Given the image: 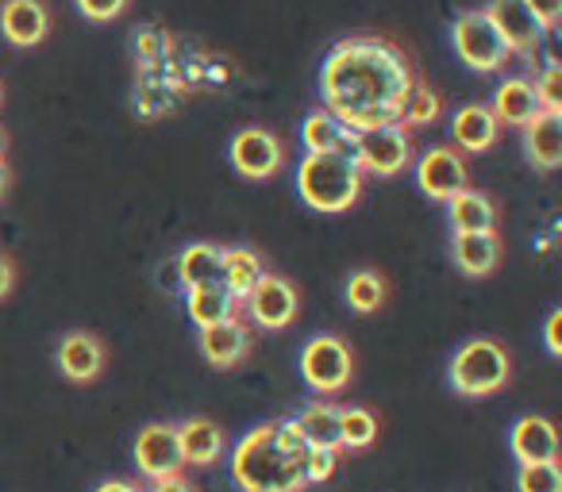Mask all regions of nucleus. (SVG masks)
Wrapping results in <instances>:
<instances>
[{"mask_svg": "<svg viewBox=\"0 0 562 492\" xmlns=\"http://www.w3.org/2000/svg\"><path fill=\"white\" fill-rule=\"evenodd\" d=\"M166 47H170V39H166L158 27H139V35H135V55H139L143 62H158V58L166 55Z\"/></svg>", "mask_w": 562, "mask_h": 492, "instance_id": "nucleus-35", "label": "nucleus"}, {"mask_svg": "<svg viewBox=\"0 0 562 492\" xmlns=\"http://www.w3.org/2000/svg\"><path fill=\"white\" fill-rule=\"evenodd\" d=\"M55 362H58V369H63L66 381L89 385L101 377L109 354H104V343L97 335H89V331H70V335H63V343H58Z\"/></svg>", "mask_w": 562, "mask_h": 492, "instance_id": "nucleus-14", "label": "nucleus"}, {"mask_svg": "<svg viewBox=\"0 0 562 492\" xmlns=\"http://www.w3.org/2000/svg\"><path fill=\"white\" fill-rule=\"evenodd\" d=\"M344 297H347V308H351V312L370 316V312H378V308H385L390 289H385V277L378 274V270H355L344 285Z\"/></svg>", "mask_w": 562, "mask_h": 492, "instance_id": "nucleus-28", "label": "nucleus"}, {"mask_svg": "<svg viewBox=\"0 0 562 492\" xmlns=\"http://www.w3.org/2000/svg\"><path fill=\"white\" fill-rule=\"evenodd\" d=\"M447 219H451L454 234H485V231H497L501 211L490 193H482V188H462L459 196L447 201Z\"/></svg>", "mask_w": 562, "mask_h": 492, "instance_id": "nucleus-20", "label": "nucleus"}, {"mask_svg": "<svg viewBox=\"0 0 562 492\" xmlns=\"http://www.w3.org/2000/svg\"><path fill=\"white\" fill-rule=\"evenodd\" d=\"M178 446H181V461L186 466H212L224 454V431L212 420H186L178 423Z\"/></svg>", "mask_w": 562, "mask_h": 492, "instance_id": "nucleus-23", "label": "nucleus"}, {"mask_svg": "<svg viewBox=\"0 0 562 492\" xmlns=\"http://www.w3.org/2000/svg\"><path fill=\"white\" fill-rule=\"evenodd\" d=\"M508 374H513V362L497 339H470L451 354V366H447L451 389L470 400L501 392L508 385Z\"/></svg>", "mask_w": 562, "mask_h": 492, "instance_id": "nucleus-4", "label": "nucleus"}, {"mask_svg": "<svg viewBox=\"0 0 562 492\" xmlns=\"http://www.w3.org/2000/svg\"><path fill=\"white\" fill-rule=\"evenodd\" d=\"M482 12L490 16V24L497 27V35H501V43L508 47V55L536 58L539 39H543L547 32L539 27V20L531 16L524 0H490Z\"/></svg>", "mask_w": 562, "mask_h": 492, "instance_id": "nucleus-12", "label": "nucleus"}, {"mask_svg": "<svg viewBox=\"0 0 562 492\" xmlns=\"http://www.w3.org/2000/svg\"><path fill=\"white\" fill-rule=\"evenodd\" d=\"M220 254H224V247H216V242H193V247H186L173 259L181 289L189 293V289H204V285H220Z\"/></svg>", "mask_w": 562, "mask_h": 492, "instance_id": "nucleus-24", "label": "nucleus"}, {"mask_svg": "<svg viewBox=\"0 0 562 492\" xmlns=\"http://www.w3.org/2000/svg\"><path fill=\"white\" fill-rule=\"evenodd\" d=\"M50 32V12L43 0H4L0 4V35L9 39V47L32 50L47 39Z\"/></svg>", "mask_w": 562, "mask_h": 492, "instance_id": "nucleus-13", "label": "nucleus"}, {"mask_svg": "<svg viewBox=\"0 0 562 492\" xmlns=\"http://www.w3.org/2000/svg\"><path fill=\"white\" fill-rule=\"evenodd\" d=\"M262 274H266L262 254L250 251V247H227V251L220 254V289H224L235 305H243V300L250 297V289H255Z\"/></svg>", "mask_w": 562, "mask_h": 492, "instance_id": "nucleus-21", "label": "nucleus"}, {"mask_svg": "<svg viewBox=\"0 0 562 492\" xmlns=\"http://www.w3.org/2000/svg\"><path fill=\"white\" fill-rule=\"evenodd\" d=\"M297 431L305 435V443L313 450H339V408L328 404V400H316V404L301 408Z\"/></svg>", "mask_w": 562, "mask_h": 492, "instance_id": "nucleus-26", "label": "nucleus"}, {"mask_svg": "<svg viewBox=\"0 0 562 492\" xmlns=\"http://www.w3.org/2000/svg\"><path fill=\"white\" fill-rule=\"evenodd\" d=\"M413 178H416V188H420L428 201H439V204H447L451 196H459L462 188H470L467 158H462L454 147L424 150L413 165Z\"/></svg>", "mask_w": 562, "mask_h": 492, "instance_id": "nucleus-9", "label": "nucleus"}, {"mask_svg": "<svg viewBox=\"0 0 562 492\" xmlns=\"http://www.w3.org/2000/svg\"><path fill=\"white\" fill-rule=\"evenodd\" d=\"M247 305V316L258 323L262 331H285L293 320H297V308H301V293L290 277H278V274H262L258 285L250 289V297L243 300Z\"/></svg>", "mask_w": 562, "mask_h": 492, "instance_id": "nucleus-10", "label": "nucleus"}, {"mask_svg": "<svg viewBox=\"0 0 562 492\" xmlns=\"http://www.w3.org/2000/svg\"><path fill=\"white\" fill-rule=\"evenodd\" d=\"M232 481L243 492H301L305 477H301L297 461L278 446V431L273 423H258L255 431L235 443L232 450Z\"/></svg>", "mask_w": 562, "mask_h": 492, "instance_id": "nucleus-2", "label": "nucleus"}, {"mask_svg": "<svg viewBox=\"0 0 562 492\" xmlns=\"http://www.w3.org/2000/svg\"><path fill=\"white\" fill-rule=\"evenodd\" d=\"M150 492H193V484H186L181 477H166V481H155Z\"/></svg>", "mask_w": 562, "mask_h": 492, "instance_id": "nucleus-39", "label": "nucleus"}, {"mask_svg": "<svg viewBox=\"0 0 562 492\" xmlns=\"http://www.w3.org/2000/svg\"><path fill=\"white\" fill-rule=\"evenodd\" d=\"M501 135V124L497 116L490 112V104H459L451 116V139H454V150L459 155H485V150H493V142H497Z\"/></svg>", "mask_w": 562, "mask_h": 492, "instance_id": "nucleus-17", "label": "nucleus"}, {"mask_svg": "<svg viewBox=\"0 0 562 492\" xmlns=\"http://www.w3.org/2000/svg\"><path fill=\"white\" fill-rule=\"evenodd\" d=\"M132 458L147 481H166V477H178L181 469H186L178 431L166 427V423H150V427H143L139 435H135Z\"/></svg>", "mask_w": 562, "mask_h": 492, "instance_id": "nucleus-11", "label": "nucleus"}, {"mask_svg": "<svg viewBox=\"0 0 562 492\" xmlns=\"http://www.w3.org/2000/svg\"><path fill=\"white\" fill-rule=\"evenodd\" d=\"M97 492H143L139 484H132V481H120V477H112V481H104Z\"/></svg>", "mask_w": 562, "mask_h": 492, "instance_id": "nucleus-40", "label": "nucleus"}, {"mask_svg": "<svg viewBox=\"0 0 562 492\" xmlns=\"http://www.w3.org/2000/svg\"><path fill=\"white\" fill-rule=\"evenodd\" d=\"M416 81L420 78L405 47L385 35H347L321 66V101L324 112L359 135L401 124Z\"/></svg>", "mask_w": 562, "mask_h": 492, "instance_id": "nucleus-1", "label": "nucleus"}, {"mask_svg": "<svg viewBox=\"0 0 562 492\" xmlns=\"http://www.w3.org/2000/svg\"><path fill=\"white\" fill-rule=\"evenodd\" d=\"M439 112H443V96H439L431 85H424V81H416L413 96H408V104H405V116H401V127H405V131L428 127L439 119Z\"/></svg>", "mask_w": 562, "mask_h": 492, "instance_id": "nucleus-30", "label": "nucleus"}, {"mask_svg": "<svg viewBox=\"0 0 562 492\" xmlns=\"http://www.w3.org/2000/svg\"><path fill=\"white\" fill-rule=\"evenodd\" d=\"M0 101H4V89H0Z\"/></svg>", "mask_w": 562, "mask_h": 492, "instance_id": "nucleus-43", "label": "nucleus"}, {"mask_svg": "<svg viewBox=\"0 0 562 492\" xmlns=\"http://www.w3.org/2000/svg\"><path fill=\"white\" fill-rule=\"evenodd\" d=\"M186 312H189V320L196 323V331H204V328H216V323L232 320V316L239 312V305H235L220 285H204V289L186 293Z\"/></svg>", "mask_w": 562, "mask_h": 492, "instance_id": "nucleus-27", "label": "nucleus"}, {"mask_svg": "<svg viewBox=\"0 0 562 492\" xmlns=\"http://www.w3.org/2000/svg\"><path fill=\"white\" fill-rule=\"evenodd\" d=\"M339 450H308V458H305V484H313V481H328L331 473H336V466H339Z\"/></svg>", "mask_w": 562, "mask_h": 492, "instance_id": "nucleus-34", "label": "nucleus"}, {"mask_svg": "<svg viewBox=\"0 0 562 492\" xmlns=\"http://www.w3.org/2000/svg\"><path fill=\"white\" fill-rule=\"evenodd\" d=\"M508 450L520 466L559 461V431L547 415H520L508 431Z\"/></svg>", "mask_w": 562, "mask_h": 492, "instance_id": "nucleus-15", "label": "nucleus"}, {"mask_svg": "<svg viewBox=\"0 0 562 492\" xmlns=\"http://www.w3.org/2000/svg\"><path fill=\"white\" fill-rule=\"evenodd\" d=\"M9 181H12V173H9V165L0 162V196L9 193Z\"/></svg>", "mask_w": 562, "mask_h": 492, "instance_id": "nucleus-41", "label": "nucleus"}, {"mask_svg": "<svg viewBox=\"0 0 562 492\" xmlns=\"http://www.w3.org/2000/svg\"><path fill=\"white\" fill-rule=\"evenodd\" d=\"M451 259L467 277H490L501 266V234H451Z\"/></svg>", "mask_w": 562, "mask_h": 492, "instance_id": "nucleus-22", "label": "nucleus"}, {"mask_svg": "<svg viewBox=\"0 0 562 492\" xmlns=\"http://www.w3.org/2000/svg\"><path fill=\"white\" fill-rule=\"evenodd\" d=\"M196 346H201V358L212 369H232L250 354V328L239 316H232V320L216 323V328H204L196 335Z\"/></svg>", "mask_w": 562, "mask_h": 492, "instance_id": "nucleus-16", "label": "nucleus"}, {"mask_svg": "<svg viewBox=\"0 0 562 492\" xmlns=\"http://www.w3.org/2000/svg\"><path fill=\"white\" fill-rule=\"evenodd\" d=\"M531 85H536L543 112H562V70H559V62H554V58H547L543 73H539V78H531Z\"/></svg>", "mask_w": 562, "mask_h": 492, "instance_id": "nucleus-32", "label": "nucleus"}, {"mask_svg": "<svg viewBox=\"0 0 562 492\" xmlns=\"http://www.w3.org/2000/svg\"><path fill=\"white\" fill-rule=\"evenodd\" d=\"M451 50L467 70L474 73H497L508 66V47L501 43L497 27L490 24L482 9H470V12H459L451 24Z\"/></svg>", "mask_w": 562, "mask_h": 492, "instance_id": "nucleus-5", "label": "nucleus"}, {"mask_svg": "<svg viewBox=\"0 0 562 492\" xmlns=\"http://www.w3.org/2000/svg\"><path fill=\"white\" fill-rule=\"evenodd\" d=\"M351 158L359 162L362 178L374 173V178H397L413 165V139L401 124L393 127H374V131H359L351 135Z\"/></svg>", "mask_w": 562, "mask_h": 492, "instance_id": "nucleus-6", "label": "nucleus"}, {"mask_svg": "<svg viewBox=\"0 0 562 492\" xmlns=\"http://www.w3.org/2000/svg\"><path fill=\"white\" fill-rule=\"evenodd\" d=\"M227 162H232V170L239 173V178L270 181L273 173L281 170V162H285V147H281V139L270 127L250 124L232 135V142H227Z\"/></svg>", "mask_w": 562, "mask_h": 492, "instance_id": "nucleus-8", "label": "nucleus"}, {"mask_svg": "<svg viewBox=\"0 0 562 492\" xmlns=\"http://www.w3.org/2000/svg\"><path fill=\"white\" fill-rule=\"evenodd\" d=\"M4 155H9V135H4V127H0V162H4Z\"/></svg>", "mask_w": 562, "mask_h": 492, "instance_id": "nucleus-42", "label": "nucleus"}, {"mask_svg": "<svg viewBox=\"0 0 562 492\" xmlns=\"http://www.w3.org/2000/svg\"><path fill=\"white\" fill-rule=\"evenodd\" d=\"M301 147H305V155H331V150H347L351 147V131H347L331 112L313 108L305 119H301Z\"/></svg>", "mask_w": 562, "mask_h": 492, "instance_id": "nucleus-25", "label": "nucleus"}, {"mask_svg": "<svg viewBox=\"0 0 562 492\" xmlns=\"http://www.w3.org/2000/svg\"><path fill=\"white\" fill-rule=\"evenodd\" d=\"M351 374H355V354L339 335H316L301 351V377H305L313 392H324V397L344 392Z\"/></svg>", "mask_w": 562, "mask_h": 492, "instance_id": "nucleus-7", "label": "nucleus"}, {"mask_svg": "<svg viewBox=\"0 0 562 492\" xmlns=\"http://www.w3.org/2000/svg\"><path fill=\"white\" fill-rule=\"evenodd\" d=\"M490 112L497 116V124L524 127L543 112V104H539V93H536V85H531V78H505L493 89Z\"/></svg>", "mask_w": 562, "mask_h": 492, "instance_id": "nucleus-19", "label": "nucleus"}, {"mask_svg": "<svg viewBox=\"0 0 562 492\" xmlns=\"http://www.w3.org/2000/svg\"><path fill=\"white\" fill-rule=\"evenodd\" d=\"M297 196L305 208L321 216H344L362 196V170L351 150H331V155H305L297 162Z\"/></svg>", "mask_w": 562, "mask_h": 492, "instance_id": "nucleus-3", "label": "nucleus"}, {"mask_svg": "<svg viewBox=\"0 0 562 492\" xmlns=\"http://www.w3.org/2000/svg\"><path fill=\"white\" fill-rule=\"evenodd\" d=\"M12 285H16V270H12V262L4 259V254H0V300L9 297Z\"/></svg>", "mask_w": 562, "mask_h": 492, "instance_id": "nucleus-38", "label": "nucleus"}, {"mask_svg": "<svg viewBox=\"0 0 562 492\" xmlns=\"http://www.w3.org/2000/svg\"><path fill=\"white\" fill-rule=\"evenodd\" d=\"M516 492H562L559 461H539V466L516 469Z\"/></svg>", "mask_w": 562, "mask_h": 492, "instance_id": "nucleus-31", "label": "nucleus"}, {"mask_svg": "<svg viewBox=\"0 0 562 492\" xmlns=\"http://www.w3.org/2000/svg\"><path fill=\"white\" fill-rule=\"evenodd\" d=\"M378 438V415L370 408H339V450H367Z\"/></svg>", "mask_w": 562, "mask_h": 492, "instance_id": "nucleus-29", "label": "nucleus"}, {"mask_svg": "<svg viewBox=\"0 0 562 492\" xmlns=\"http://www.w3.org/2000/svg\"><path fill=\"white\" fill-rule=\"evenodd\" d=\"M543 343H547V351L559 358L562 354V308H554L551 316H547V323H543Z\"/></svg>", "mask_w": 562, "mask_h": 492, "instance_id": "nucleus-37", "label": "nucleus"}, {"mask_svg": "<svg viewBox=\"0 0 562 492\" xmlns=\"http://www.w3.org/2000/svg\"><path fill=\"white\" fill-rule=\"evenodd\" d=\"M528 4V12L539 20V27H543L547 35L559 27V20H562V0H524Z\"/></svg>", "mask_w": 562, "mask_h": 492, "instance_id": "nucleus-36", "label": "nucleus"}, {"mask_svg": "<svg viewBox=\"0 0 562 492\" xmlns=\"http://www.w3.org/2000/svg\"><path fill=\"white\" fill-rule=\"evenodd\" d=\"M524 131V158L536 170L551 173L562 162V112H539L531 124L520 127Z\"/></svg>", "mask_w": 562, "mask_h": 492, "instance_id": "nucleus-18", "label": "nucleus"}, {"mask_svg": "<svg viewBox=\"0 0 562 492\" xmlns=\"http://www.w3.org/2000/svg\"><path fill=\"white\" fill-rule=\"evenodd\" d=\"M74 4H78V12L89 24H112V20L124 16L132 0H74Z\"/></svg>", "mask_w": 562, "mask_h": 492, "instance_id": "nucleus-33", "label": "nucleus"}]
</instances>
